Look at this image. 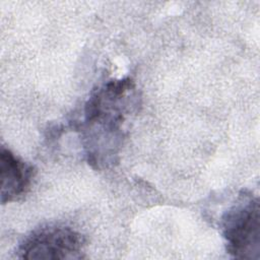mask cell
<instances>
[{
	"label": "cell",
	"mask_w": 260,
	"mask_h": 260,
	"mask_svg": "<svg viewBox=\"0 0 260 260\" xmlns=\"http://www.w3.org/2000/svg\"><path fill=\"white\" fill-rule=\"evenodd\" d=\"M35 177L34 168L15 155L9 148L1 147L0 179L1 203L17 201L30 189Z\"/></svg>",
	"instance_id": "obj_4"
},
{
	"label": "cell",
	"mask_w": 260,
	"mask_h": 260,
	"mask_svg": "<svg viewBox=\"0 0 260 260\" xmlns=\"http://www.w3.org/2000/svg\"><path fill=\"white\" fill-rule=\"evenodd\" d=\"M139 94L130 78L112 79L94 89L84 105L82 134L85 155L94 169L117 161L125 137V123L134 114Z\"/></svg>",
	"instance_id": "obj_1"
},
{
	"label": "cell",
	"mask_w": 260,
	"mask_h": 260,
	"mask_svg": "<svg viewBox=\"0 0 260 260\" xmlns=\"http://www.w3.org/2000/svg\"><path fill=\"white\" fill-rule=\"evenodd\" d=\"M259 200L251 193H241L220 218L226 251L235 258L259 259Z\"/></svg>",
	"instance_id": "obj_2"
},
{
	"label": "cell",
	"mask_w": 260,
	"mask_h": 260,
	"mask_svg": "<svg viewBox=\"0 0 260 260\" xmlns=\"http://www.w3.org/2000/svg\"><path fill=\"white\" fill-rule=\"evenodd\" d=\"M85 244L83 236L64 225L39 228L19 244L17 257L22 259H79Z\"/></svg>",
	"instance_id": "obj_3"
}]
</instances>
